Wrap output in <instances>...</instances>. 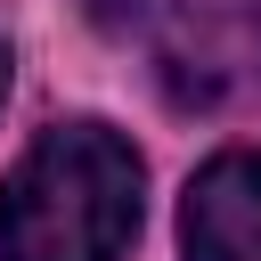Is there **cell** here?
<instances>
[{"mask_svg": "<svg viewBox=\"0 0 261 261\" xmlns=\"http://www.w3.org/2000/svg\"><path fill=\"white\" fill-rule=\"evenodd\" d=\"M139 155L106 122L41 130L0 188V261H122L139 237Z\"/></svg>", "mask_w": 261, "mask_h": 261, "instance_id": "obj_1", "label": "cell"}, {"mask_svg": "<svg viewBox=\"0 0 261 261\" xmlns=\"http://www.w3.org/2000/svg\"><path fill=\"white\" fill-rule=\"evenodd\" d=\"M114 24L147 41L171 106H228L261 90V0H130Z\"/></svg>", "mask_w": 261, "mask_h": 261, "instance_id": "obj_2", "label": "cell"}, {"mask_svg": "<svg viewBox=\"0 0 261 261\" xmlns=\"http://www.w3.org/2000/svg\"><path fill=\"white\" fill-rule=\"evenodd\" d=\"M179 253L188 261H261V155L228 147L196 171L179 204Z\"/></svg>", "mask_w": 261, "mask_h": 261, "instance_id": "obj_3", "label": "cell"}, {"mask_svg": "<svg viewBox=\"0 0 261 261\" xmlns=\"http://www.w3.org/2000/svg\"><path fill=\"white\" fill-rule=\"evenodd\" d=\"M0 98H8V41H0Z\"/></svg>", "mask_w": 261, "mask_h": 261, "instance_id": "obj_4", "label": "cell"}]
</instances>
